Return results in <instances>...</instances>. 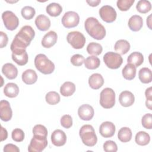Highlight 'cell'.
<instances>
[{"label":"cell","mask_w":152,"mask_h":152,"mask_svg":"<svg viewBox=\"0 0 152 152\" xmlns=\"http://www.w3.org/2000/svg\"><path fill=\"white\" fill-rule=\"evenodd\" d=\"M23 81L28 85L34 84L37 80V75L35 71L31 69H26L21 75Z\"/></svg>","instance_id":"603a6c76"},{"label":"cell","mask_w":152,"mask_h":152,"mask_svg":"<svg viewBox=\"0 0 152 152\" xmlns=\"http://www.w3.org/2000/svg\"><path fill=\"white\" fill-rule=\"evenodd\" d=\"M2 74L9 80H13L17 77L18 69L11 63H6L2 67Z\"/></svg>","instance_id":"ffe728a7"},{"label":"cell","mask_w":152,"mask_h":152,"mask_svg":"<svg viewBox=\"0 0 152 152\" xmlns=\"http://www.w3.org/2000/svg\"><path fill=\"white\" fill-rule=\"evenodd\" d=\"M103 61L108 68L115 69L121 66L123 62V59L118 53L108 52L103 56Z\"/></svg>","instance_id":"8992f818"},{"label":"cell","mask_w":152,"mask_h":152,"mask_svg":"<svg viewBox=\"0 0 152 152\" xmlns=\"http://www.w3.org/2000/svg\"><path fill=\"white\" fill-rule=\"evenodd\" d=\"M135 142L139 145H146L150 141V135L145 131H139L135 135Z\"/></svg>","instance_id":"1f68e13d"},{"label":"cell","mask_w":152,"mask_h":152,"mask_svg":"<svg viewBox=\"0 0 152 152\" xmlns=\"http://www.w3.org/2000/svg\"><path fill=\"white\" fill-rule=\"evenodd\" d=\"M119 101L121 106L124 107H129L134 104L135 97L131 91L127 90L123 91L119 94Z\"/></svg>","instance_id":"e0dca14e"},{"label":"cell","mask_w":152,"mask_h":152,"mask_svg":"<svg viewBox=\"0 0 152 152\" xmlns=\"http://www.w3.org/2000/svg\"><path fill=\"white\" fill-rule=\"evenodd\" d=\"M128 64H131L135 67L140 66L144 62V56L141 52H134L127 58Z\"/></svg>","instance_id":"484cf974"},{"label":"cell","mask_w":152,"mask_h":152,"mask_svg":"<svg viewBox=\"0 0 152 152\" xmlns=\"http://www.w3.org/2000/svg\"><path fill=\"white\" fill-rule=\"evenodd\" d=\"M99 15L102 20L106 23H110L115 21L117 16L115 10L110 5H103L99 11Z\"/></svg>","instance_id":"8fae6325"},{"label":"cell","mask_w":152,"mask_h":152,"mask_svg":"<svg viewBox=\"0 0 152 152\" xmlns=\"http://www.w3.org/2000/svg\"><path fill=\"white\" fill-rule=\"evenodd\" d=\"M60 122L62 126L68 129L72 125V118L69 115H64L61 117Z\"/></svg>","instance_id":"7bdbcfd3"},{"label":"cell","mask_w":152,"mask_h":152,"mask_svg":"<svg viewBox=\"0 0 152 152\" xmlns=\"http://www.w3.org/2000/svg\"><path fill=\"white\" fill-rule=\"evenodd\" d=\"M60 96L59 94L54 91H51L48 92L45 96L46 102L50 105H55L58 104L60 102Z\"/></svg>","instance_id":"d590c367"},{"label":"cell","mask_w":152,"mask_h":152,"mask_svg":"<svg viewBox=\"0 0 152 152\" xmlns=\"http://www.w3.org/2000/svg\"><path fill=\"white\" fill-rule=\"evenodd\" d=\"M136 9L139 12L145 14L151 10V4L148 1L140 0L136 5Z\"/></svg>","instance_id":"e575fe53"},{"label":"cell","mask_w":152,"mask_h":152,"mask_svg":"<svg viewBox=\"0 0 152 152\" xmlns=\"http://www.w3.org/2000/svg\"><path fill=\"white\" fill-rule=\"evenodd\" d=\"M141 124L142 126L148 129L152 128V119L151 113L145 114L141 119Z\"/></svg>","instance_id":"b9f144b4"},{"label":"cell","mask_w":152,"mask_h":152,"mask_svg":"<svg viewBox=\"0 0 152 152\" xmlns=\"http://www.w3.org/2000/svg\"><path fill=\"white\" fill-rule=\"evenodd\" d=\"M4 93L8 97H15L19 93V87L15 83H9L4 87Z\"/></svg>","instance_id":"d4e9b609"},{"label":"cell","mask_w":152,"mask_h":152,"mask_svg":"<svg viewBox=\"0 0 152 152\" xmlns=\"http://www.w3.org/2000/svg\"><path fill=\"white\" fill-rule=\"evenodd\" d=\"M24 131L20 128L14 129L11 133L12 139L16 142H21L24 139Z\"/></svg>","instance_id":"ab89813d"},{"label":"cell","mask_w":152,"mask_h":152,"mask_svg":"<svg viewBox=\"0 0 152 152\" xmlns=\"http://www.w3.org/2000/svg\"><path fill=\"white\" fill-rule=\"evenodd\" d=\"M138 77L141 83L148 84L152 81V73L150 69L147 67L142 68L138 72Z\"/></svg>","instance_id":"f546056e"},{"label":"cell","mask_w":152,"mask_h":152,"mask_svg":"<svg viewBox=\"0 0 152 152\" xmlns=\"http://www.w3.org/2000/svg\"><path fill=\"white\" fill-rule=\"evenodd\" d=\"M12 116V111L10 103L5 100L0 102V118L2 121H9Z\"/></svg>","instance_id":"7c38bea8"},{"label":"cell","mask_w":152,"mask_h":152,"mask_svg":"<svg viewBox=\"0 0 152 152\" xmlns=\"http://www.w3.org/2000/svg\"><path fill=\"white\" fill-rule=\"evenodd\" d=\"M115 93L110 88H104L100 94V104L104 109H110L115 104Z\"/></svg>","instance_id":"5b68a950"},{"label":"cell","mask_w":152,"mask_h":152,"mask_svg":"<svg viewBox=\"0 0 152 152\" xmlns=\"http://www.w3.org/2000/svg\"><path fill=\"white\" fill-rule=\"evenodd\" d=\"M136 67L131 64H127L122 69V74L124 78L127 80H133L136 75Z\"/></svg>","instance_id":"83f0119b"},{"label":"cell","mask_w":152,"mask_h":152,"mask_svg":"<svg viewBox=\"0 0 152 152\" xmlns=\"http://www.w3.org/2000/svg\"><path fill=\"white\" fill-rule=\"evenodd\" d=\"M33 135H38L43 137H47L48 130L45 126L40 124H37L33 127Z\"/></svg>","instance_id":"f35d334b"},{"label":"cell","mask_w":152,"mask_h":152,"mask_svg":"<svg viewBox=\"0 0 152 152\" xmlns=\"http://www.w3.org/2000/svg\"><path fill=\"white\" fill-rule=\"evenodd\" d=\"M79 22V15L74 11H70L65 12L62 18V24L67 28H71L77 26Z\"/></svg>","instance_id":"30bf717a"},{"label":"cell","mask_w":152,"mask_h":152,"mask_svg":"<svg viewBox=\"0 0 152 152\" xmlns=\"http://www.w3.org/2000/svg\"><path fill=\"white\" fill-rule=\"evenodd\" d=\"M22 17L27 20L32 19L36 14V11L34 8L30 6L24 7L21 11Z\"/></svg>","instance_id":"8d00e7d4"},{"label":"cell","mask_w":152,"mask_h":152,"mask_svg":"<svg viewBox=\"0 0 152 152\" xmlns=\"http://www.w3.org/2000/svg\"><path fill=\"white\" fill-rule=\"evenodd\" d=\"M86 2L91 7H97L101 2L100 0H87Z\"/></svg>","instance_id":"681fc988"},{"label":"cell","mask_w":152,"mask_h":152,"mask_svg":"<svg viewBox=\"0 0 152 152\" xmlns=\"http://www.w3.org/2000/svg\"><path fill=\"white\" fill-rule=\"evenodd\" d=\"M75 91V84L71 81L65 82L60 87V93L64 97L72 96Z\"/></svg>","instance_id":"4316f807"},{"label":"cell","mask_w":152,"mask_h":152,"mask_svg":"<svg viewBox=\"0 0 152 152\" xmlns=\"http://www.w3.org/2000/svg\"><path fill=\"white\" fill-rule=\"evenodd\" d=\"M94 114L93 107L88 104H82L78 109V116L83 121H90L93 118Z\"/></svg>","instance_id":"4fadbf2b"},{"label":"cell","mask_w":152,"mask_h":152,"mask_svg":"<svg viewBox=\"0 0 152 152\" xmlns=\"http://www.w3.org/2000/svg\"><path fill=\"white\" fill-rule=\"evenodd\" d=\"M12 52V59L17 65L23 66L27 63L28 57L25 49H17Z\"/></svg>","instance_id":"5bb4252c"},{"label":"cell","mask_w":152,"mask_h":152,"mask_svg":"<svg viewBox=\"0 0 152 152\" xmlns=\"http://www.w3.org/2000/svg\"><path fill=\"white\" fill-rule=\"evenodd\" d=\"M145 95L146 97L145 106L150 110H152V90L151 87L147 88L145 91Z\"/></svg>","instance_id":"f6af8a7d"},{"label":"cell","mask_w":152,"mask_h":152,"mask_svg":"<svg viewBox=\"0 0 152 152\" xmlns=\"http://www.w3.org/2000/svg\"><path fill=\"white\" fill-rule=\"evenodd\" d=\"M51 141L55 146H62L66 143V135L63 131L56 129L51 134Z\"/></svg>","instance_id":"2e32d148"},{"label":"cell","mask_w":152,"mask_h":152,"mask_svg":"<svg viewBox=\"0 0 152 152\" xmlns=\"http://www.w3.org/2000/svg\"><path fill=\"white\" fill-rule=\"evenodd\" d=\"M35 36V31L30 26H24L15 35L10 48L11 51L17 49H25L30 45Z\"/></svg>","instance_id":"6da1fadb"},{"label":"cell","mask_w":152,"mask_h":152,"mask_svg":"<svg viewBox=\"0 0 152 152\" xmlns=\"http://www.w3.org/2000/svg\"><path fill=\"white\" fill-rule=\"evenodd\" d=\"M58 35L54 31H49L47 33L42 39V45L45 48H50L52 47L57 42Z\"/></svg>","instance_id":"ac0fdd59"},{"label":"cell","mask_w":152,"mask_h":152,"mask_svg":"<svg viewBox=\"0 0 152 152\" xmlns=\"http://www.w3.org/2000/svg\"><path fill=\"white\" fill-rule=\"evenodd\" d=\"M132 135V131L128 127L121 128L118 134V139L122 142H127L131 140Z\"/></svg>","instance_id":"4dcf8cb0"},{"label":"cell","mask_w":152,"mask_h":152,"mask_svg":"<svg viewBox=\"0 0 152 152\" xmlns=\"http://www.w3.org/2000/svg\"><path fill=\"white\" fill-rule=\"evenodd\" d=\"M34 65L36 69L43 74H52L55 70V65L48 57L42 53L38 54L34 58Z\"/></svg>","instance_id":"3957f363"},{"label":"cell","mask_w":152,"mask_h":152,"mask_svg":"<svg viewBox=\"0 0 152 152\" xmlns=\"http://www.w3.org/2000/svg\"><path fill=\"white\" fill-rule=\"evenodd\" d=\"M46 11L48 14H49L50 16L55 17L61 14L62 11V7L59 4L52 2L47 5Z\"/></svg>","instance_id":"f1b7e54d"},{"label":"cell","mask_w":152,"mask_h":152,"mask_svg":"<svg viewBox=\"0 0 152 152\" xmlns=\"http://www.w3.org/2000/svg\"><path fill=\"white\" fill-rule=\"evenodd\" d=\"M71 64L76 66H80L84 63V57L80 54H75L72 56L71 58Z\"/></svg>","instance_id":"ee69618b"},{"label":"cell","mask_w":152,"mask_h":152,"mask_svg":"<svg viewBox=\"0 0 152 152\" xmlns=\"http://www.w3.org/2000/svg\"><path fill=\"white\" fill-rule=\"evenodd\" d=\"M8 132L6 129H5L3 126H1V141H3L7 138Z\"/></svg>","instance_id":"c3c4849f"},{"label":"cell","mask_w":152,"mask_h":152,"mask_svg":"<svg viewBox=\"0 0 152 152\" xmlns=\"http://www.w3.org/2000/svg\"><path fill=\"white\" fill-rule=\"evenodd\" d=\"M103 150L106 152H116L118 150L116 144L112 140H107L103 144Z\"/></svg>","instance_id":"60d3db41"},{"label":"cell","mask_w":152,"mask_h":152,"mask_svg":"<svg viewBox=\"0 0 152 152\" xmlns=\"http://www.w3.org/2000/svg\"><path fill=\"white\" fill-rule=\"evenodd\" d=\"M84 65L88 69H95L99 67L100 61L96 56H90L85 59Z\"/></svg>","instance_id":"d6a6232c"},{"label":"cell","mask_w":152,"mask_h":152,"mask_svg":"<svg viewBox=\"0 0 152 152\" xmlns=\"http://www.w3.org/2000/svg\"><path fill=\"white\" fill-rule=\"evenodd\" d=\"M134 2V0H118L116 2V5L120 11H126L131 8Z\"/></svg>","instance_id":"74e56055"},{"label":"cell","mask_w":152,"mask_h":152,"mask_svg":"<svg viewBox=\"0 0 152 152\" xmlns=\"http://www.w3.org/2000/svg\"><path fill=\"white\" fill-rule=\"evenodd\" d=\"M84 27L87 33L94 39L102 40L106 36L104 27L96 18H87L84 23Z\"/></svg>","instance_id":"7a4b0ae2"},{"label":"cell","mask_w":152,"mask_h":152,"mask_svg":"<svg viewBox=\"0 0 152 152\" xmlns=\"http://www.w3.org/2000/svg\"><path fill=\"white\" fill-rule=\"evenodd\" d=\"M0 35H1V48H3L5 47L8 43V38L6 33H5L3 31H0Z\"/></svg>","instance_id":"7dc6e473"},{"label":"cell","mask_w":152,"mask_h":152,"mask_svg":"<svg viewBox=\"0 0 152 152\" xmlns=\"http://www.w3.org/2000/svg\"><path fill=\"white\" fill-rule=\"evenodd\" d=\"M66 40L68 43L76 49L83 48L86 43V37L81 32L77 31L69 32L66 36Z\"/></svg>","instance_id":"52a82bcc"},{"label":"cell","mask_w":152,"mask_h":152,"mask_svg":"<svg viewBox=\"0 0 152 152\" xmlns=\"http://www.w3.org/2000/svg\"><path fill=\"white\" fill-rule=\"evenodd\" d=\"M115 125L109 121L103 122L99 128V132L100 135L104 138L112 137L115 134Z\"/></svg>","instance_id":"9a60e30c"},{"label":"cell","mask_w":152,"mask_h":152,"mask_svg":"<svg viewBox=\"0 0 152 152\" xmlns=\"http://www.w3.org/2000/svg\"><path fill=\"white\" fill-rule=\"evenodd\" d=\"M128 27L133 31H138L143 26V20L138 15H134L130 17L128 21Z\"/></svg>","instance_id":"44dd1931"},{"label":"cell","mask_w":152,"mask_h":152,"mask_svg":"<svg viewBox=\"0 0 152 152\" xmlns=\"http://www.w3.org/2000/svg\"><path fill=\"white\" fill-rule=\"evenodd\" d=\"M35 24L39 30L45 31L50 28V20L45 15L40 14L36 17L35 19Z\"/></svg>","instance_id":"d6986e66"},{"label":"cell","mask_w":152,"mask_h":152,"mask_svg":"<svg viewBox=\"0 0 152 152\" xmlns=\"http://www.w3.org/2000/svg\"><path fill=\"white\" fill-rule=\"evenodd\" d=\"M4 152H9V151H12V152H19L20 149L19 148L12 144H7L4 146Z\"/></svg>","instance_id":"bcb514c9"},{"label":"cell","mask_w":152,"mask_h":152,"mask_svg":"<svg viewBox=\"0 0 152 152\" xmlns=\"http://www.w3.org/2000/svg\"><path fill=\"white\" fill-rule=\"evenodd\" d=\"M79 135L83 144L88 147H93L97 141V137L94 128L91 125H84L79 131Z\"/></svg>","instance_id":"277c9868"},{"label":"cell","mask_w":152,"mask_h":152,"mask_svg":"<svg viewBox=\"0 0 152 152\" xmlns=\"http://www.w3.org/2000/svg\"><path fill=\"white\" fill-rule=\"evenodd\" d=\"M114 49L119 55L126 54L130 49L129 43L124 39H120L116 41L115 44Z\"/></svg>","instance_id":"cb8c5ba5"},{"label":"cell","mask_w":152,"mask_h":152,"mask_svg":"<svg viewBox=\"0 0 152 152\" xmlns=\"http://www.w3.org/2000/svg\"><path fill=\"white\" fill-rule=\"evenodd\" d=\"M47 145L48 140L46 137L33 135L28 145V151L30 152H41Z\"/></svg>","instance_id":"9c48e42d"},{"label":"cell","mask_w":152,"mask_h":152,"mask_svg":"<svg viewBox=\"0 0 152 152\" xmlns=\"http://www.w3.org/2000/svg\"><path fill=\"white\" fill-rule=\"evenodd\" d=\"M103 48L100 44L96 42H91L87 46V52L89 55L98 56L102 52Z\"/></svg>","instance_id":"836d02e7"},{"label":"cell","mask_w":152,"mask_h":152,"mask_svg":"<svg viewBox=\"0 0 152 152\" xmlns=\"http://www.w3.org/2000/svg\"><path fill=\"white\" fill-rule=\"evenodd\" d=\"M104 84V79L102 75L99 73L93 74L88 78V84L94 90H98Z\"/></svg>","instance_id":"7402d4cb"},{"label":"cell","mask_w":152,"mask_h":152,"mask_svg":"<svg viewBox=\"0 0 152 152\" xmlns=\"http://www.w3.org/2000/svg\"><path fill=\"white\" fill-rule=\"evenodd\" d=\"M2 19L5 28L8 30H14L19 24V19L11 11H5L2 14Z\"/></svg>","instance_id":"ba28073f"},{"label":"cell","mask_w":152,"mask_h":152,"mask_svg":"<svg viewBox=\"0 0 152 152\" xmlns=\"http://www.w3.org/2000/svg\"><path fill=\"white\" fill-rule=\"evenodd\" d=\"M151 15H150L148 18H147V26L148 27V28L151 30Z\"/></svg>","instance_id":"f907efd6"}]
</instances>
